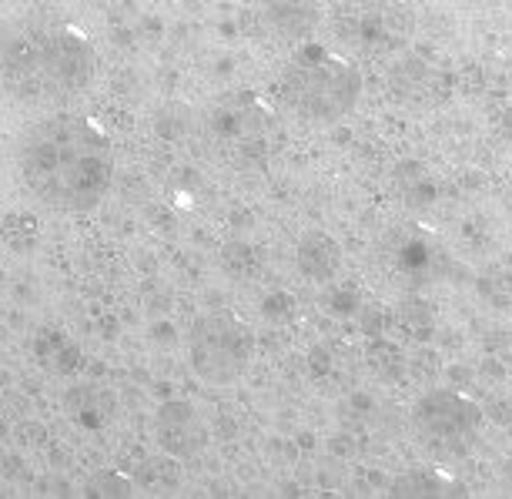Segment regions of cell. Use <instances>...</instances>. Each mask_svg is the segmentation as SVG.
Returning a JSON list of instances; mask_svg holds the SVG:
<instances>
[{
	"mask_svg": "<svg viewBox=\"0 0 512 499\" xmlns=\"http://www.w3.org/2000/svg\"><path fill=\"white\" fill-rule=\"evenodd\" d=\"M17 168L41 205L54 211H88L108 195L114 175L111 141L81 114H54L24 131Z\"/></svg>",
	"mask_w": 512,
	"mask_h": 499,
	"instance_id": "cell-1",
	"label": "cell"
},
{
	"mask_svg": "<svg viewBox=\"0 0 512 499\" xmlns=\"http://www.w3.org/2000/svg\"><path fill=\"white\" fill-rule=\"evenodd\" d=\"M98 74L88 34L61 14L31 11L0 27V81L24 104L77 98Z\"/></svg>",
	"mask_w": 512,
	"mask_h": 499,
	"instance_id": "cell-2",
	"label": "cell"
},
{
	"mask_svg": "<svg viewBox=\"0 0 512 499\" xmlns=\"http://www.w3.org/2000/svg\"><path fill=\"white\" fill-rule=\"evenodd\" d=\"M282 94L305 121L335 124L359 101L362 74L349 61L328 54L322 44H305L285 67Z\"/></svg>",
	"mask_w": 512,
	"mask_h": 499,
	"instance_id": "cell-3",
	"label": "cell"
},
{
	"mask_svg": "<svg viewBox=\"0 0 512 499\" xmlns=\"http://www.w3.org/2000/svg\"><path fill=\"white\" fill-rule=\"evenodd\" d=\"M201 141L231 168L262 165L268 155V108L255 91H231L201 114Z\"/></svg>",
	"mask_w": 512,
	"mask_h": 499,
	"instance_id": "cell-4",
	"label": "cell"
},
{
	"mask_svg": "<svg viewBox=\"0 0 512 499\" xmlns=\"http://www.w3.org/2000/svg\"><path fill=\"white\" fill-rule=\"evenodd\" d=\"M188 349H191V366L211 386H228L245 372L255 339L251 329L231 312H205L195 319L188 332Z\"/></svg>",
	"mask_w": 512,
	"mask_h": 499,
	"instance_id": "cell-5",
	"label": "cell"
},
{
	"mask_svg": "<svg viewBox=\"0 0 512 499\" xmlns=\"http://www.w3.org/2000/svg\"><path fill=\"white\" fill-rule=\"evenodd\" d=\"M415 422L432 436H446V439L469 436L482 422V409L476 402H469L466 396H459V392L436 389L419 399V406H415Z\"/></svg>",
	"mask_w": 512,
	"mask_h": 499,
	"instance_id": "cell-6",
	"label": "cell"
},
{
	"mask_svg": "<svg viewBox=\"0 0 512 499\" xmlns=\"http://www.w3.org/2000/svg\"><path fill=\"white\" fill-rule=\"evenodd\" d=\"M158 443L168 456L175 459H191L201 453L208 443V433L201 426L195 406L188 402H168L158 412Z\"/></svg>",
	"mask_w": 512,
	"mask_h": 499,
	"instance_id": "cell-7",
	"label": "cell"
},
{
	"mask_svg": "<svg viewBox=\"0 0 512 499\" xmlns=\"http://www.w3.org/2000/svg\"><path fill=\"white\" fill-rule=\"evenodd\" d=\"M64 409L77 426L101 429V426H108L114 416V396L101 386H74V389H67Z\"/></svg>",
	"mask_w": 512,
	"mask_h": 499,
	"instance_id": "cell-8",
	"label": "cell"
},
{
	"mask_svg": "<svg viewBox=\"0 0 512 499\" xmlns=\"http://www.w3.org/2000/svg\"><path fill=\"white\" fill-rule=\"evenodd\" d=\"M295 262L302 268V275L315 278V282H325V278H332L338 272V265H342V252H338V245L325 232H308L302 242H298Z\"/></svg>",
	"mask_w": 512,
	"mask_h": 499,
	"instance_id": "cell-9",
	"label": "cell"
},
{
	"mask_svg": "<svg viewBox=\"0 0 512 499\" xmlns=\"http://www.w3.org/2000/svg\"><path fill=\"white\" fill-rule=\"evenodd\" d=\"M395 265H399L405 275H412L415 282H429V278L439 275L442 252L429 242V238L405 235L402 242L395 245Z\"/></svg>",
	"mask_w": 512,
	"mask_h": 499,
	"instance_id": "cell-10",
	"label": "cell"
},
{
	"mask_svg": "<svg viewBox=\"0 0 512 499\" xmlns=\"http://www.w3.org/2000/svg\"><path fill=\"white\" fill-rule=\"evenodd\" d=\"M34 355H37V362H41L47 372H54V376H71V372L81 366V349H77V345L57 329L37 332Z\"/></svg>",
	"mask_w": 512,
	"mask_h": 499,
	"instance_id": "cell-11",
	"label": "cell"
},
{
	"mask_svg": "<svg viewBox=\"0 0 512 499\" xmlns=\"http://www.w3.org/2000/svg\"><path fill=\"white\" fill-rule=\"evenodd\" d=\"M0 242H4L17 255H31L37 242H41V225L27 211H11V215L0 222Z\"/></svg>",
	"mask_w": 512,
	"mask_h": 499,
	"instance_id": "cell-12",
	"label": "cell"
},
{
	"mask_svg": "<svg viewBox=\"0 0 512 499\" xmlns=\"http://www.w3.org/2000/svg\"><path fill=\"white\" fill-rule=\"evenodd\" d=\"M392 489L395 496H466L459 483H452L442 473H432V469H419V473L402 476Z\"/></svg>",
	"mask_w": 512,
	"mask_h": 499,
	"instance_id": "cell-13",
	"label": "cell"
},
{
	"mask_svg": "<svg viewBox=\"0 0 512 499\" xmlns=\"http://www.w3.org/2000/svg\"><path fill=\"white\" fill-rule=\"evenodd\" d=\"M265 14H268V21L285 34H305L308 27L318 21L315 4H268Z\"/></svg>",
	"mask_w": 512,
	"mask_h": 499,
	"instance_id": "cell-14",
	"label": "cell"
},
{
	"mask_svg": "<svg viewBox=\"0 0 512 499\" xmlns=\"http://www.w3.org/2000/svg\"><path fill=\"white\" fill-rule=\"evenodd\" d=\"M221 268L238 282H248V278L258 275V252L245 242H228L221 248Z\"/></svg>",
	"mask_w": 512,
	"mask_h": 499,
	"instance_id": "cell-15",
	"label": "cell"
},
{
	"mask_svg": "<svg viewBox=\"0 0 512 499\" xmlns=\"http://www.w3.org/2000/svg\"><path fill=\"white\" fill-rule=\"evenodd\" d=\"M479 292L499 309H512V265H492L479 275Z\"/></svg>",
	"mask_w": 512,
	"mask_h": 499,
	"instance_id": "cell-16",
	"label": "cell"
},
{
	"mask_svg": "<svg viewBox=\"0 0 512 499\" xmlns=\"http://www.w3.org/2000/svg\"><path fill=\"white\" fill-rule=\"evenodd\" d=\"M399 188H402V195L412 208H425L432 198H436V185H432V181L425 178L415 165L399 168Z\"/></svg>",
	"mask_w": 512,
	"mask_h": 499,
	"instance_id": "cell-17",
	"label": "cell"
},
{
	"mask_svg": "<svg viewBox=\"0 0 512 499\" xmlns=\"http://www.w3.org/2000/svg\"><path fill=\"white\" fill-rule=\"evenodd\" d=\"M84 496H108V499H128L134 496V483L128 476L114 473V469H101L88 479L84 486Z\"/></svg>",
	"mask_w": 512,
	"mask_h": 499,
	"instance_id": "cell-18",
	"label": "cell"
},
{
	"mask_svg": "<svg viewBox=\"0 0 512 499\" xmlns=\"http://www.w3.org/2000/svg\"><path fill=\"white\" fill-rule=\"evenodd\" d=\"M191 128V111L185 104H164V108L154 114V131L161 134V138H181Z\"/></svg>",
	"mask_w": 512,
	"mask_h": 499,
	"instance_id": "cell-19",
	"label": "cell"
},
{
	"mask_svg": "<svg viewBox=\"0 0 512 499\" xmlns=\"http://www.w3.org/2000/svg\"><path fill=\"white\" fill-rule=\"evenodd\" d=\"M399 322L415 335V339H422V335L432 332V312H429V305H425V302H415V299L412 302H402Z\"/></svg>",
	"mask_w": 512,
	"mask_h": 499,
	"instance_id": "cell-20",
	"label": "cell"
},
{
	"mask_svg": "<svg viewBox=\"0 0 512 499\" xmlns=\"http://www.w3.org/2000/svg\"><path fill=\"white\" fill-rule=\"evenodd\" d=\"M144 486L151 489H171L178 486V466L168 463V459H151V463H144Z\"/></svg>",
	"mask_w": 512,
	"mask_h": 499,
	"instance_id": "cell-21",
	"label": "cell"
},
{
	"mask_svg": "<svg viewBox=\"0 0 512 499\" xmlns=\"http://www.w3.org/2000/svg\"><path fill=\"white\" fill-rule=\"evenodd\" d=\"M355 305H359V295L355 292H338V295H332V309L335 312H355Z\"/></svg>",
	"mask_w": 512,
	"mask_h": 499,
	"instance_id": "cell-22",
	"label": "cell"
},
{
	"mask_svg": "<svg viewBox=\"0 0 512 499\" xmlns=\"http://www.w3.org/2000/svg\"><path fill=\"white\" fill-rule=\"evenodd\" d=\"M7 436V429H4V422H0V439H4Z\"/></svg>",
	"mask_w": 512,
	"mask_h": 499,
	"instance_id": "cell-23",
	"label": "cell"
}]
</instances>
